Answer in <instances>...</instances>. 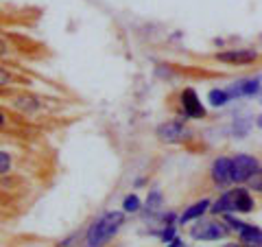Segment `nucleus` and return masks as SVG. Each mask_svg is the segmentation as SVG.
<instances>
[{"label": "nucleus", "mask_w": 262, "mask_h": 247, "mask_svg": "<svg viewBox=\"0 0 262 247\" xmlns=\"http://www.w3.org/2000/svg\"><path fill=\"white\" fill-rule=\"evenodd\" d=\"M125 225V210H112L105 212L103 217H98L85 232V245L98 247L112 241L118 234V230Z\"/></svg>", "instance_id": "1"}, {"label": "nucleus", "mask_w": 262, "mask_h": 247, "mask_svg": "<svg viewBox=\"0 0 262 247\" xmlns=\"http://www.w3.org/2000/svg\"><path fill=\"white\" fill-rule=\"evenodd\" d=\"M229 234L225 219H196V223L190 228V236L194 241H219Z\"/></svg>", "instance_id": "2"}, {"label": "nucleus", "mask_w": 262, "mask_h": 247, "mask_svg": "<svg viewBox=\"0 0 262 247\" xmlns=\"http://www.w3.org/2000/svg\"><path fill=\"white\" fill-rule=\"evenodd\" d=\"M260 169L258 158L247 153H238L236 158H232V182L236 184H247L251 175Z\"/></svg>", "instance_id": "3"}, {"label": "nucleus", "mask_w": 262, "mask_h": 247, "mask_svg": "<svg viewBox=\"0 0 262 247\" xmlns=\"http://www.w3.org/2000/svg\"><path fill=\"white\" fill-rule=\"evenodd\" d=\"M155 136L166 145H177V142H184V140L190 138V129H188L182 120H166L155 129Z\"/></svg>", "instance_id": "4"}, {"label": "nucleus", "mask_w": 262, "mask_h": 247, "mask_svg": "<svg viewBox=\"0 0 262 247\" xmlns=\"http://www.w3.org/2000/svg\"><path fill=\"white\" fill-rule=\"evenodd\" d=\"M216 61L229 64V66H249L253 61H258V53L251 48H232V51L216 53Z\"/></svg>", "instance_id": "5"}, {"label": "nucleus", "mask_w": 262, "mask_h": 247, "mask_svg": "<svg viewBox=\"0 0 262 247\" xmlns=\"http://www.w3.org/2000/svg\"><path fill=\"white\" fill-rule=\"evenodd\" d=\"M179 103H182V112L186 118H203L206 116V108L201 105V98L196 96L192 88H186L179 94Z\"/></svg>", "instance_id": "6"}, {"label": "nucleus", "mask_w": 262, "mask_h": 247, "mask_svg": "<svg viewBox=\"0 0 262 247\" xmlns=\"http://www.w3.org/2000/svg\"><path fill=\"white\" fill-rule=\"evenodd\" d=\"M210 177L219 188L232 184V158H216L210 169Z\"/></svg>", "instance_id": "7"}, {"label": "nucleus", "mask_w": 262, "mask_h": 247, "mask_svg": "<svg viewBox=\"0 0 262 247\" xmlns=\"http://www.w3.org/2000/svg\"><path fill=\"white\" fill-rule=\"evenodd\" d=\"M232 197H234V212H251L256 208V201H253V197L249 193V188L245 186H238L232 191Z\"/></svg>", "instance_id": "8"}, {"label": "nucleus", "mask_w": 262, "mask_h": 247, "mask_svg": "<svg viewBox=\"0 0 262 247\" xmlns=\"http://www.w3.org/2000/svg\"><path fill=\"white\" fill-rule=\"evenodd\" d=\"M227 92L232 94V98L236 96H256L260 92V79H243V81H236L232 88H227Z\"/></svg>", "instance_id": "9"}, {"label": "nucleus", "mask_w": 262, "mask_h": 247, "mask_svg": "<svg viewBox=\"0 0 262 247\" xmlns=\"http://www.w3.org/2000/svg\"><path fill=\"white\" fill-rule=\"evenodd\" d=\"M210 208V201L208 199H201V201H196L192 203L190 208H188L182 217H179V223H188V221H196V219H201L203 215H206V210Z\"/></svg>", "instance_id": "10"}, {"label": "nucleus", "mask_w": 262, "mask_h": 247, "mask_svg": "<svg viewBox=\"0 0 262 247\" xmlns=\"http://www.w3.org/2000/svg\"><path fill=\"white\" fill-rule=\"evenodd\" d=\"M238 236H241V243L243 245H256V247H262V230H258L256 225H245L241 232H238Z\"/></svg>", "instance_id": "11"}, {"label": "nucleus", "mask_w": 262, "mask_h": 247, "mask_svg": "<svg viewBox=\"0 0 262 247\" xmlns=\"http://www.w3.org/2000/svg\"><path fill=\"white\" fill-rule=\"evenodd\" d=\"M162 205H164V195L160 191H151L149 197H146V203H144V208H146V215H160V210H162Z\"/></svg>", "instance_id": "12"}, {"label": "nucleus", "mask_w": 262, "mask_h": 247, "mask_svg": "<svg viewBox=\"0 0 262 247\" xmlns=\"http://www.w3.org/2000/svg\"><path fill=\"white\" fill-rule=\"evenodd\" d=\"M229 98H232V94H229L227 90H219V88L210 90V94H208V101L212 108H223V105L229 103Z\"/></svg>", "instance_id": "13"}, {"label": "nucleus", "mask_w": 262, "mask_h": 247, "mask_svg": "<svg viewBox=\"0 0 262 247\" xmlns=\"http://www.w3.org/2000/svg\"><path fill=\"white\" fill-rule=\"evenodd\" d=\"M122 210L129 212V215L140 212V197H138V195H127L125 201H122Z\"/></svg>", "instance_id": "14"}, {"label": "nucleus", "mask_w": 262, "mask_h": 247, "mask_svg": "<svg viewBox=\"0 0 262 247\" xmlns=\"http://www.w3.org/2000/svg\"><path fill=\"white\" fill-rule=\"evenodd\" d=\"M11 164H13L11 155L7 153V151H0V177L7 175V173L11 171Z\"/></svg>", "instance_id": "15"}, {"label": "nucleus", "mask_w": 262, "mask_h": 247, "mask_svg": "<svg viewBox=\"0 0 262 247\" xmlns=\"http://www.w3.org/2000/svg\"><path fill=\"white\" fill-rule=\"evenodd\" d=\"M249 191H256V193H262V167L253 173L251 179H249Z\"/></svg>", "instance_id": "16"}, {"label": "nucleus", "mask_w": 262, "mask_h": 247, "mask_svg": "<svg viewBox=\"0 0 262 247\" xmlns=\"http://www.w3.org/2000/svg\"><path fill=\"white\" fill-rule=\"evenodd\" d=\"M160 238L164 243H170L175 238V225L173 223H168V225H164V230H162V234H160Z\"/></svg>", "instance_id": "17"}, {"label": "nucleus", "mask_w": 262, "mask_h": 247, "mask_svg": "<svg viewBox=\"0 0 262 247\" xmlns=\"http://www.w3.org/2000/svg\"><path fill=\"white\" fill-rule=\"evenodd\" d=\"M11 72L5 68V66H0V88H5V86H9L11 84Z\"/></svg>", "instance_id": "18"}, {"label": "nucleus", "mask_w": 262, "mask_h": 247, "mask_svg": "<svg viewBox=\"0 0 262 247\" xmlns=\"http://www.w3.org/2000/svg\"><path fill=\"white\" fill-rule=\"evenodd\" d=\"M9 55V44H7V39L0 35V59H3V57H7Z\"/></svg>", "instance_id": "19"}, {"label": "nucleus", "mask_w": 262, "mask_h": 247, "mask_svg": "<svg viewBox=\"0 0 262 247\" xmlns=\"http://www.w3.org/2000/svg\"><path fill=\"white\" fill-rule=\"evenodd\" d=\"M168 245H170V247H182V245H184V241H182V238H179V236H175V238H173V241H170Z\"/></svg>", "instance_id": "20"}, {"label": "nucleus", "mask_w": 262, "mask_h": 247, "mask_svg": "<svg viewBox=\"0 0 262 247\" xmlns=\"http://www.w3.org/2000/svg\"><path fill=\"white\" fill-rule=\"evenodd\" d=\"M5 125H7V116H5L3 112H0V127H5Z\"/></svg>", "instance_id": "21"}, {"label": "nucleus", "mask_w": 262, "mask_h": 247, "mask_svg": "<svg viewBox=\"0 0 262 247\" xmlns=\"http://www.w3.org/2000/svg\"><path fill=\"white\" fill-rule=\"evenodd\" d=\"M258 127H262V116H258Z\"/></svg>", "instance_id": "22"}, {"label": "nucleus", "mask_w": 262, "mask_h": 247, "mask_svg": "<svg viewBox=\"0 0 262 247\" xmlns=\"http://www.w3.org/2000/svg\"><path fill=\"white\" fill-rule=\"evenodd\" d=\"M258 98H260V103H262V88H260V92H258Z\"/></svg>", "instance_id": "23"}]
</instances>
